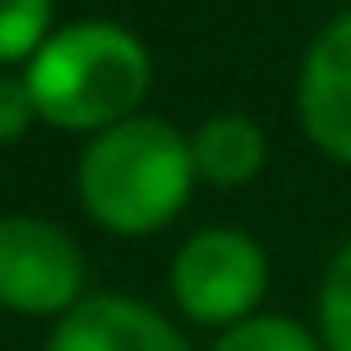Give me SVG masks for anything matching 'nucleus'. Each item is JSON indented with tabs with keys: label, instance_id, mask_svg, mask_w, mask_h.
<instances>
[{
	"label": "nucleus",
	"instance_id": "20e7f679",
	"mask_svg": "<svg viewBox=\"0 0 351 351\" xmlns=\"http://www.w3.org/2000/svg\"><path fill=\"white\" fill-rule=\"evenodd\" d=\"M87 295V255L62 224L36 214L0 219V311L10 316H66Z\"/></svg>",
	"mask_w": 351,
	"mask_h": 351
},
{
	"label": "nucleus",
	"instance_id": "0eeeda50",
	"mask_svg": "<svg viewBox=\"0 0 351 351\" xmlns=\"http://www.w3.org/2000/svg\"><path fill=\"white\" fill-rule=\"evenodd\" d=\"M193 173L214 189H239L265 168L270 158V138L250 112H214L189 132Z\"/></svg>",
	"mask_w": 351,
	"mask_h": 351
},
{
	"label": "nucleus",
	"instance_id": "9b49d317",
	"mask_svg": "<svg viewBox=\"0 0 351 351\" xmlns=\"http://www.w3.org/2000/svg\"><path fill=\"white\" fill-rule=\"evenodd\" d=\"M31 123H41V117H36V102H31L26 77L10 71V66H0V143L26 138Z\"/></svg>",
	"mask_w": 351,
	"mask_h": 351
},
{
	"label": "nucleus",
	"instance_id": "7ed1b4c3",
	"mask_svg": "<svg viewBox=\"0 0 351 351\" xmlns=\"http://www.w3.org/2000/svg\"><path fill=\"white\" fill-rule=\"evenodd\" d=\"M168 290H173V306L184 321L204 326V331H229L260 311L265 290H270V255L245 229H199L173 255Z\"/></svg>",
	"mask_w": 351,
	"mask_h": 351
},
{
	"label": "nucleus",
	"instance_id": "9d476101",
	"mask_svg": "<svg viewBox=\"0 0 351 351\" xmlns=\"http://www.w3.org/2000/svg\"><path fill=\"white\" fill-rule=\"evenodd\" d=\"M51 31V0H0V66H26Z\"/></svg>",
	"mask_w": 351,
	"mask_h": 351
},
{
	"label": "nucleus",
	"instance_id": "6e6552de",
	"mask_svg": "<svg viewBox=\"0 0 351 351\" xmlns=\"http://www.w3.org/2000/svg\"><path fill=\"white\" fill-rule=\"evenodd\" d=\"M209 351H326V346H321L316 326H306L295 316H275V311H255L250 321L214 336Z\"/></svg>",
	"mask_w": 351,
	"mask_h": 351
},
{
	"label": "nucleus",
	"instance_id": "f03ea898",
	"mask_svg": "<svg viewBox=\"0 0 351 351\" xmlns=\"http://www.w3.org/2000/svg\"><path fill=\"white\" fill-rule=\"evenodd\" d=\"M21 77L46 128L92 138L123 117H138L153 82V56L117 21H71L46 36Z\"/></svg>",
	"mask_w": 351,
	"mask_h": 351
},
{
	"label": "nucleus",
	"instance_id": "1a4fd4ad",
	"mask_svg": "<svg viewBox=\"0 0 351 351\" xmlns=\"http://www.w3.org/2000/svg\"><path fill=\"white\" fill-rule=\"evenodd\" d=\"M316 336L326 351H351V239L331 255L316 290Z\"/></svg>",
	"mask_w": 351,
	"mask_h": 351
},
{
	"label": "nucleus",
	"instance_id": "39448f33",
	"mask_svg": "<svg viewBox=\"0 0 351 351\" xmlns=\"http://www.w3.org/2000/svg\"><path fill=\"white\" fill-rule=\"evenodd\" d=\"M295 112L326 158L351 168V10L326 21L321 36L306 46L295 77Z\"/></svg>",
	"mask_w": 351,
	"mask_h": 351
},
{
	"label": "nucleus",
	"instance_id": "423d86ee",
	"mask_svg": "<svg viewBox=\"0 0 351 351\" xmlns=\"http://www.w3.org/2000/svg\"><path fill=\"white\" fill-rule=\"evenodd\" d=\"M46 351H193L163 311L138 295H82L56 316Z\"/></svg>",
	"mask_w": 351,
	"mask_h": 351
},
{
	"label": "nucleus",
	"instance_id": "f257e3e1",
	"mask_svg": "<svg viewBox=\"0 0 351 351\" xmlns=\"http://www.w3.org/2000/svg\"><path fill=\"white\" fill-rule=\"evenodd\" d=\"M193 178L199 173H193L189 132L138 112L87 138L77 158V199L97 229L143 239L184 214Z\"/></svg>",
	"mask_w": 351,
	"mask_h": 351
}]
</instances>
